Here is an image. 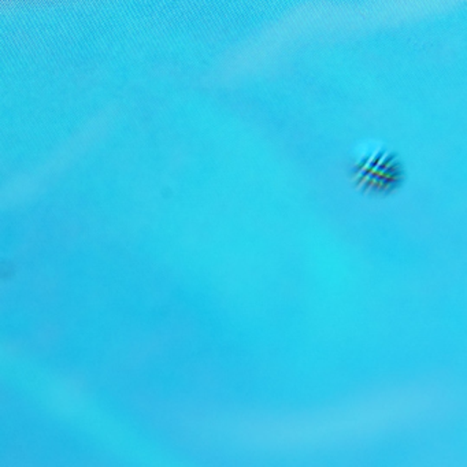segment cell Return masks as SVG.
I'll return each instance as SVG.
<instances>
[{
    "label": "cell",
    "instance_id": "cell-1",
    "mask_svg": "<svg viewBox=\"0 0 467 467\" xmlns=\"http://www.w3.org/2000/svg\"><path fill=\"white\" fill-rule=\"evenodd\" d=\"M351 177L355 187L370 195H390L400 188L404 168L387 144L365 140L352 152Z\"/></svg>",
    "mask_w": 467,
    "mask_h": 467
}]
</instances>
